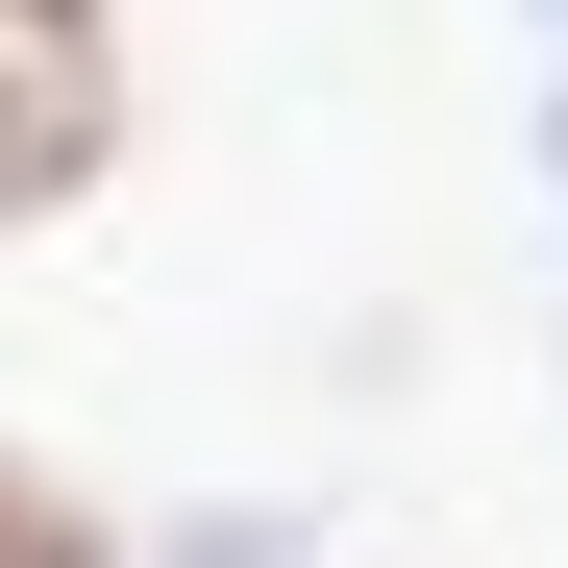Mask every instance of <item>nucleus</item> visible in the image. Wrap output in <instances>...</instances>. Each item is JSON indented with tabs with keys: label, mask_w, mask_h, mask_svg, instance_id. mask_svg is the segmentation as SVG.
<instances>
[{
	"label": "nucleus",
	"mask_w": 568,
	"mask_h": 568,
	"mask_svg": "<svg viewBox=\"0 0 568 568\" xmlns=\"http://www.w3.org/2000/svg\"><path fill=\"white\" fill-rule=\"evenodd\" d=\"M100 149H124V26L100 0H0V223L100 199Z\"/></svg>",
	"instance_id": "f257e3e1"
},
{
	"label": "nucleus",
	"mask_w": 568,
	"mask_h": 568,
	"mask_svg": "<svg viewBox=\"0 0 568 568\" xmlns=\"http://www.w3.org/2000/svg\"><path fill=\"white\" fill-rule=\"evenodd\" d=\"M544 173H568V124H544Z\"/></svg>",
	"instance_id": "7ed1b4c3"
},
{
	"label": "nucleus",
	"mask_w": 568,
	"mask_h": 568,
	"mask_svg": "<svg viewBox=\"0 0 568 568\" xmlns=\"http://www.w3.org/2000/svg\"><path fill=\"white\" fill-rule=\"evenodd\" d=\"M0 568H100V519H74V495H50L26 445H0Z\"/></svg>",
	"instance_id": "f03ea898"
}]
</instances>
